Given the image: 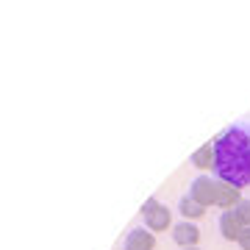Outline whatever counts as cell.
Segmentation results:
<instances>
[{
    "instance_id": "obj_1",
    "label": "cell",
    "mask_w": 250,
    "mask_h": 250,
    "mask_svg": "<svg viewBox=\"0 0 250 250\" xmlns=\"http://www.w3.org/2000/svg\"><path fill=\"white\" fill-rule=\"evenodd\" d=\"M214 172L236 189L250 187V123L231 125L214 139Z\"/></svg>"
},
{
    "instance_id": "obj_2",
    "label": "cell",
    "mask_w": 250,
    "mask_h": 250,
    "mask_svg": "<svg viewBox=\"0 0 250 250\" xmlns=\"http://www.w3.org/2000/svg\"><path fill=\"white\" fill-rule=\"evenodd\" d=\"M189 197L197 200L200 206H220L225 211H231L233 206L242 200V192L231 184H225L220 178H211V175H197L189 187Z\"/></svg>"
},
{
    "instance_id": "obj_3",
    "label": "cell",
    "mask_w": 250,
    "mask_h": 250,
    "mask_svg": "<svg viewBox=\"0 0 250 250\" xmlns=\"http://www.w3.org/2000/svg\"><path fill=\"white\" fill-rule=\"evenodd\" d=\"M142 214H145V228L153 233H159V231H167L172 223V217H170V208L167 206H161L156 197H150V200H145L142 206Z\"/></svg>"
},
{
    "instance_id": "obj_4",
    "label": "cell",
    "mask_w": 250,
    "mask_h": 250,
    "mask_svg": "<svg viewBox=\"0 0 250 250\" xmlns=\"http://www.w3.org/2000/svg\"><path fill=\"white\" fill-rule=\"evenodd\" d=\"M125 250H156V233L147 228H134L125 236Z\"/></svg>"
},
{
    "instance_id": "obj_5",
    "label": "cell",
    "mask_w": 250,
    "mask_h": 250,
    "mask_svg": "<svg viewBox=\"0 0 250 250\" xmlns=\"http://www.w3.org/2000/svg\"><path fill=\"white\" fill-rule=\"evenodd\" d=\"M172 239L178 242L181 248H197V242H200V231H197V225H192L187 220V223H178L172 225Z\"/></svg>"
},
{
    "instance_id": "obj_6",
    "label": "cell",
    "mask_w": 250,
    "mask_h": 250,
    "mask_svg": "<svg viewBox=\"0 0 250 250\" xmlns=\"http://www.w3.org/2000/svg\"><path fill=\"white\" fill-rule=\"evenodd\" d=\"M220 231H223V236L228 242H239L242 231H245V225L233 217V211H223V217H220Z\"/></svg>"
},
{
    "instance_id": "obj_7",
    "label": "cell",
    "mask_w": 250,
    "mask_h": 250,
    "mask_svg": "<svg viewBox=\"0 0 250 250\" xmlns=\"http://www.w3.org/2000/svg\"><path fill=\"white\" fill-rule=\"evenodd\" d=\"M192 164L200 170H214V142H206L203 147H197L192 153Z\"/></svg>"
},
{
    "instance_id": "obj_8",
    "label": "cell",
    "mask_w": 250,
    "mask_h": 250,
    "mask_svg": "<svg viewBox=\"0 0 250 250\" xmlns=\"http://www.w3.org/2000/svg\"><path fill=\"white\" fill-rule=\"evenodd\" d=\"M178 211L184 217H187V220H200V217L206 214V206H200L197 203V200H192V197H181V203H178Z\"/></svg>"
},
{
    "instance_id": "obj_9",
    "label": "cell",
    "mask_w": 250,
    "mask_h": 250,
    "mask_svg": "<svg viewBox=\"0 0 250 250\" xmlns=\"http://www.w3.org/2000/svg\"><path fill=\"white\" fill-rule=\"evenodd\" d=\"M231 211H233V217H236L245 228H250V200H245V197H242V200L233 206Z\"/></svg>"
},
{
    "instance_id": "obj_10",
    "label": "cell",
    "mask_w": 250,
    "mask_h": 250,
    "mask_svg": "<svg viewBox=\"0 0 250 250\" xmlns=\"http://www.w3.org/2000/svg\"><path fill=\"white\" fill-rule=\"evenodd\" d=\"M239 248H242V250H250V228H245V231H242V236H239Z\"/></svg>"
},
{
    "instance_id": "obj_11",
    "label": "cell",
    "mask_w": 250,
    "mask_h": 250,
    "mask_svg": "<svg viewBox=\"0 0 250 250\" xmlns=\"http://www.w3.org/2000/svg\"><path fill=\"white\" fill-rule=\"evenodd\" d=\"M187 250H200V248H187Z\"/></svg>"
}]
</instances>
